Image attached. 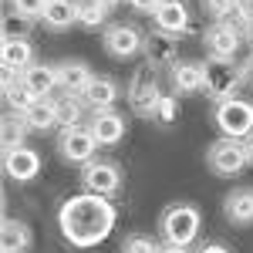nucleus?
<instances>
[{
    "instance_id": "f257e3e1",
    "label": "nucleus",
    "mask_w": 253,
    "mask_h": 253,
    "mask_svg": "<svg viewBox=\"0 0 253 253\" xmlns=\"http://www.w3.org/2000/svg\"><path fill=\"white\" fill-rule=\"evenodd\" d=\"M115 219H118V213L108 196L84 193V189L68 196L58 210L61 236L71 247H78V250H91L101 240H108L112 230H115Z\"/></svg>"
},
{
    "instance_id": "f03ea898",
    "label": "nucleus",
    "mask_w": 253,
    "mask_h": 253,
    "mask_svg": "<svg viewBox=\"0 0 253 253\" xmlns=\"http://www.w3.org/2000/svg\"><path fill=\"white\" fill-rule=\"evenodd\" d=\"M203 230V213L196 203H172L159 216V240L175 247H193Z\"/></svg>"
},
{
    "instance_id": "7ed1b4c3",
    "label": "nucleus",
    "mask_w": 253,
    "mask_h": 253,
    "mask_svg": "<svg viewBox=\"0 0 253 253\" xmlns=\"http://www.w3.org/2000/svg\"><path fill=\"white\" fill-rule=\"evenodd\" d=\"M162 84H159V68L152 64H138L135 71H132V81H128V105H132V112L142 118L156 115V105L162 101Z\"/></svg>"
},
{
    "instance_id": "20e7f679",
    "label": "nucleus",
    "mask_w": 253,
    "mask_h": 253,
    "mask_svg": "<svg viewBox=\"0 0 253 253\" xmlns=\"http://www.w3.org/2000/svg\"><path fill=\"white\" fill-rule=\"evenodd\" d=\"M213 122H216V128H219V135L240 138V142L250 138L253 135V101L243 95L219 101L213 108Z\"/></svg>"
},
{
    "instance_id": "39448f33",
    "label": "nucleus",
    "mask_w": 253,
    "mask_h": 253,
    "mask_svg": "<svg viewBox=\"0 0 253 253\" xmlns=\"http://www.w3.org/2000/svg\"><path fill=\"white\" fill-rule=\"evenodd\" d=\"M247 84L243 75V64L236 61H206V84H203V95H210V101H226L236 98Z\"/></svg>"
},
{
    "instance_id": "423d86ee",
    "label": "nucleus",
    "mask_w": 253,
    "mask_h": 253,
    "mask_svg": "<svg viewBox=\"0 0 253 253\" xmlns=\"http://www.w3.org/2000/svg\"><path fill=\"white\" fill-rule=\"evenodd\" d=\"M78 182L84 193H98V196H118L122 186H125V172L122 166L112 162V159H91L88 166H81L78 172Z\"/></svg>"
},
{
    "instance_id": "0eeeda50",
    "label": "nucleus",
    "mask_w": 253,
    "mask_h": 253,
    "mask_svg": "<svg viewBox=\"0 0 253 253\" xmlns=\"http://www.w3.org/2000/svg\"><path fill=\"white\" fill-rule=\"evenodd\" d=\"M206 166H210V172L219 175V179H236V175L250 166L247 145H243L240 138L219 135L213 145H210V152H206Z\"/></svg>"
},
{
    "instance_id": "6e6552de",
    "label": "nucleus",
    "mask_w": 253,
    "mask_h": 253,
    "mask_svg": "<svg viewBox=\"0 0 253 253\" xmlns=\"http://www.w3.org/2000/svg\"><path fill=\"white\" fill-rule=\"evenodd\" d=\"M101 149L91 135V128H88V122L84 125H71V128H61L58 132V156L61 162H68V166H88L91 159H98L95 152Z\"/></svg>"
},
{
    "instance_id": "1a4fd4ad",
    "label": "nucleus",
    "mask_w": 253,
    "mask_h": 253,
    "mask_svg": "<svg viewBox=\"0 0 253 253\" xmlns=\"http://www.w3.org/2000/svg\"><path fill=\"white\" fill-rule=\"evenodd\" d=\"M243 41H247V34H243L240 24L213 20L206 27V34H203V47H206L210 61H236V51H240Z\"/></svg>"
},
{
    "instance_id": "9d476101",
    "label": "nucleus",
    "mask_w": 253,
    "mask_h": 253,
    "mask_svg": "<svg viewBox=\"0 0 253 253\" xmlns=\"http://www.w3.org/2000/svg\"><path fill=\"white\" fill-rule=\"evenodd\" d=\"M142 44H145V34L135 24H108L101 31V47L118 61H128L135 54H142Z\"/></svg>"
},
{
    "instance_id": "9b49d317",
    "label": "nucleus",
    "mask_w": 253,
    "mask_h": 253,
    "mask_svg": "<svg viewBox=\"0 0 253 253\" xmlns=\"http://www.w3.org/2000/svg\"><path fill=\"white\" fill-rule=\"evenodd\" d=\"M169 84H172L175 98H189L199 95L206 84V61H193V58H179L169 68Z\"/></svg>"
},
{
    "instance_id": "f8f14e48",
    "label": "nucleus",
    "mask_w": 253,
    "mask_h": 253,
    "mask_svg": "<svg viewBox=\"0 0 253 253\" xmlns=\"http://www.w3.org/2000/svg\"><path fill=\"white\" fill-rule=\"evenodd\" d=\"M41 166H44V159L31 145H20V149L3 152V172H7L10 182H34L41 175Z\"/></svg>"
},
{
    "instance_id": "ddd939ff",
    "label": "nucleus",
    "mask_w": 253,
    "mask_h": 253,
    "mask_svg": "<svg viewBox=\"0 0 253 253\" xmlns=\"http://www.w3.org/2000/svg\"><path fill=\"white\" fill-rule=\"evenodd\" d=\"M142 54H145V64H152V68H159V71H162V68H172L175 61H179V38L152 27V31L145 34Z\"/></svg>"
},
{
    "instance_id": "4468645a",
    "label": "nucleus",
    "mask_w": 253,
    "mask_h": 253,
    "mask_svg": "<svg viewBox=\"0 0 253 253\" xmlns=\"http://www.w3.org/2000/svg\"><path fill=\"white\" fill-rule=\"evenodd\" d=\"M88 128H91V135H95V142L101 149H112V145H118V142L125 138L128 122H125L122 112L108 108V112H91V115H88Z\"/></svg>"
},
{
    "instance_id": "2eb2a0df",
    "label": "nucleus",
    "mask_w": 253,
    "mask_h": 253,
    "mask_svg": "<svg viewBox=\"0 0 253 253\" xmlns=\"http://www.w3.org/2000/svg\"><path fill=\"white\" fill-rule=\"evenodd\" d=\"M0 64H3V71H10V75H24L31 64H38V61H34V44L27 38H3Z\"/></svg>"
},
{
    "instance_id": "dca6fc26",
    "label": "nucleus",
    "mask_w": 253,
    "mask_h": 253,
    "mask_svg": "<svg viewBox=\"0 0 253 253\" xmlns=\"http://www.w3.org/2000/svg\"><path fill=\"white\" fill-rule=\"evenodd\" d=\"M223 216L233 226H253V186H236L223 196Z\"/></svg>"
},
{
    "instance_id": "f3484780",
    "label": "nucleus",
    "mask_w": 253,
    "mask_h": 253,
    "mask_svg": "<svg viewBox=\"0 0 253 253\" xmlns=\"http://www.w3.org/2000/svg\"><path fill=\"white\" fill-rule=\"evenodd\" d=\"M91 81H95V71L84 61H58V84L64 95H84Z\"/></svg>"
},
{
    "instance_id": "a211bd4d",
    "label": "nucleus",
    "mask_w": 253,
    "mask_h": 253,
    "mask_svg": "<svg viewBox=\"0 0 253 253\" xmlns=\"http://www.w3.org/2000/svg\"><path fill=\"white\" fill-rule=\"evenodd\" d=\"M152 27L166 31V34H175V38L186 34L189 31V7H186V0H166L152 14Z\"/></svg>"
},
{
    "instance_id": "6ab92c4d",
    "label": "nucleus",
    "mask_w": 253,
    "mask_h": 253,
    "mask_svg": "<svg viewBox=\"0 0 253 253\" xmlns=\"http://www.w3.org/2000/svg\"><path fill=\"white\" fill-rule=\"evenodd\" d=\"M34 247V233L24 219L14 216H3V226H0V253H27Z\"/></svg>"
},
{
    "instance_id": "aec40b11",
    "label": "nucleus",
    "mask_w": 253,
    "mask_h": 253,
    "mask_svg": "<svg viewBox=\"0 0 253 253\" xmlns=\"http://www.w3.org/2000/svg\"><path fill=\"white\" fill-rule=\"evenodd\" d=\"M20 81L34 91L38 98H54L61 91L58 84V64H31L24 75H20Z\"/></svg>"
},
{
    "instance_id": "412c9836",
    "label": "nucleus",
    "mask_w": 253,
    "mask_h": 253,
    "mask_svg": "<svg viewBox=\"0 0 253 253\" xmlns=\"http://www.w3.org/2000/svg\"><path fill=\"white\" fill-rule=\"evenodd\" d=\"M81 98H84L88 112H108V108H115V101H118L115 78H108V75H95V81L88 84V91H84Z\"/></svg>"
},
{
    "instance_id": "4be33fe9",
    "label": "nucleus",
    "mask_w": 253,
    "mask_h": 253,
    "mask_svg": "<svg viewBox=\"0 0 253 253\" xmlns=\"http://www.w3.org/2000/svg\"><path fill=\"white\" fill-rule=\"evenodd\" d=\"M41 24L47 31H54V34L75 27L78 24V0H47V10H44Z\"/></svg>"
},
{
    "instance_id": "5701e85b",
    "label": "nucleus",
    "mask_w": 253,
    "mask_h": 253,
    "mask_svg": "<svg viewBox=\"0 0 253 253\" xmlns=\"http://www.w3.org/2000/svg\"><path fill=\"white\" fill-rule=\"evenodd\" d=\"M3 101H7V108L10 112H17V115H24L34 101H38V95L20 81V75H10V71H3Z\"/></svg>"
},
{
    "instance_id": "b1692460",
    "label": "nucleus",
    "mask_w": 253,
    "mask_h": 253,
    "mask_svg": "<svg viewBox=\"0 0 253 253\" xmlns=\"http://www.w3.org/2000/svg\"><path fill=\"white\" fill-rule=\"evenodd\" d=\"M24 122H27L31 132H51V128H58V105H54V98H38L24 112Z\"/></svg>"
},
{
    "instance_id": "393cba45",
    "label": "nucleus",
    "mask_w": 253,
    "mask_h": 253,
    "mask_svg": "<svg viewBox=\"0 0 253 253\" xmlns=\"http://www.w3.org/2000/svg\"><path fill=\"white\" fill-rule=\"evenodd\" d=\"M54 105H58V128H71V125H84L88 122V105L81 95H64L58 91L54 95Z\"/></svg>"
},
{
    "instance_id": "a878e982",
    "label": "nucleus",
    "mask_w": 253,
    "mask_h": 253,
    "mask_svg": "<svg viewBox=\"0 0 253 253\" xmlns=\"http://www.w3.org/2000/svg\"><path fill=\"white\" fill-rule=\"evenodd\" d=\"M27 132H31V128H27L24 115H17V112H7V115H3V125H0V142H3V152L27 145Z\"/></svg>"
},
{
    "instance_id": "bb28decb",
    "label": "nucleus",
    "mask_w": 253,
    "mask_h": 253,
    "mask_svg": "<svg viewBox=\"0 0 253 253\" xmlns=\"http://www.w3.org/2000/svg\"><path fill=\"white\" fill-rule=\"evenodd\" d=\"M105 20H108V10H105L98 0H78V24H81V27L98 31Z\"/></svg>"
},
{
    "instance_id": "cd10ccee",
    "label": "nucleus",
    "mask_w": 253,
    "mask_h": 253,
    "mask_svg": "<svg viewBox=\"0 0 253 253\" xmlns=\"http://www.w3.org/2000/svg\"><path fill=\"white\" fill-rule=\"evenodd\" d=\"M7 14H14V17H20V20H41L44 17V10H47V0H7Z\"/></svg>"
},
{
    "instance_id": "c85d7f7f",
    "label": "nucleus",
    "mask_w": 253,
    "mask_h": 253,
    "mask_svg": "<svg viewBox=\"0 0 253 253\" xmlns=\"http://www.w3.org/2000/svg\"><path fill=\"white\" fill-rule=\"evenodd\" d=\"M159 250H162V243L149 233H128L118 247V253H159Z\"/></svg>"
},
{
    "instance_id": "c756f323",
    "label": "nucleus",
    "mask_w": 253,
    "mask_h": 253,
    "mask_svg": "<svg viewBox=\"0 0 253 253\" xmlns=\"http://www.w3.org/2000/svg\"><path fill=\"white\" fill-rule=\"evenodd\" d=\"M175 118H179V98H175V95H162V101L156 105L152 122H156V125H162V128H172Z\"/></svg>"
},
{
    "instance_id": "7c9ffc66",
    "label": "nucleus",
    "mask_w": 253,
    "mask_h": 253,
    "mask_svg": "<svg viewBox=\"0 0 253 253\" xmlns=\"http://www.w3.org/2000/svg\"><path fill=\"white\" fill-rule=\"evenodd\" d=\"M199 7H203L213 20H226L230 14H233L236 0H199Z\"/></svg>"
},
{
    "instance_id": "2f4dec72",
    "label": "nucleus",
    "mask_w": 253,
    "mask_h": 253,
    "mask_svg": "<svg viewBox=\"0 0 253 253\" xmlns=\"http://www.w3.org/2000/svg\"><path fill=\"white\" fill-rule=\"evenodd\" d=\"M233 14H236V24L247 31L253 24V0H236V7H233Z\"/></svg>"
},
{
    "instance_id": "473e14b6",
    "label": "nucleus",
    "mask_w": 253,
    "mask_h": 253,
    "mask_svg": "<svg viewBox=\"0 0 253 253\" xmlns=\"http://www.w3.org/2000/svg\"><path fill=\"white\" fill-rule=\"evenodd\" d=\"M125 3H128L135 14H156V10L162 7V3H166V0H125Z\"/></svg>"
},
{
    "instance_id": "72a5a7b5",
    "label": "nucleus",
    "mask_w": 253,
    "mask_h": 253,
    "mask_svg": "<svg viewBox=\"0 0 253 253\" xmlns=\"http://www.w3.org/2000/svg\"><path fill=\"white\" fill-rule=\"evenodd\" d=\"M196 253H233V250H230L226 243H203Z\"/></svg>"
},
{
    "instance_id": "f704fd0d",
    "label": "nucleus",
    "mask_w": 253,
    "mask_h": 253,
    "mask_svg": "<svg viewBox=\"0 0 253 253\" xmlns=\"http://www.w3.org/2000/svg\"><path fill=\"white\" fill-rule=\"evenodd\" d=\"M240 64H243V75H247V84H253V51H250V54H247L243 61H240Z\"/></svg>"
},
{
    "instance_id": "c9c22d12",
    "label": "nucleus",
    "mask_w": 253,
    "mask_h": 253,
    "mask_svg": "<svg viewBox=\"0 0 253 253\" xmlns=\"http://www.w3.org/2000/svg\"><path fill=\"white\" fill-rule=\"evenodd\" d=\"M159 253H193V250H189V247H175V243H162Z\"/></svg>"
},
{
    "instance_id": "e433bc0d",
    "label": "nucleus",
    "mask_w": 253,
    "mask_h": 253,
    "mask_svg": "<svg viewBox=\"0 0 253 253\" xmlns=\"http://www.w3.org/2000/svg\"><path fill=\"white\" fill-rule=\"evenodd\" d=\"M98 3H101V7H105V10H108V14H112V10H115V7H122V3H125V0H98Z\"/></svg>"
},
{
    "instance_id": "4c0bfd02",
    "label": "nucleus",
    "mask_w": 253,
    "mask_h": 253,
    "mask_svg": "<svg viewBox=\"0 0 253 253\" xmlns=\"http://www.w3.org/2000/svg\"><path fill=\"white\" fill-rule=\"evenodd\" d=\"M243 145H247V159H250V166H253V135L243 138Z\"/></svg>"
},
{
    "instance_id": "58836bf2",
    "label": "nucleus",
    "mask_w": 253,
    "mask_h": 253,
    "mask_svg": "<svg viewBox=\"0 0 253 253\" xmlns=\"http://www.w3.org/2000/svg\"><path fill=\"white\" fill-rule=\"evenodd\" d=\"M243 34H247V44H250V47H253V24H250V27H247V31H243Z\"/></svg>"
}]
</instances>
